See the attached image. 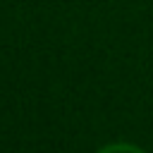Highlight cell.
Listing matches in <instances>:
<instances>
[{"label":"cell","instance_id":"obj_1","mask_svg":"<svg viewBox=\"0 0 153 153\" xmlns=\"http://www.w3.org/2000/svg\"><path fill=\"white\" fill-rule=\"evenodd\" d=\"M98 153H146V151L139 148V146H134V143L120 141V143H108V146H103Z\"/></svg>","mask_w":153,"mask_h":153}]
</instances>
